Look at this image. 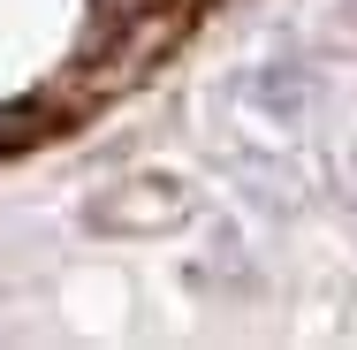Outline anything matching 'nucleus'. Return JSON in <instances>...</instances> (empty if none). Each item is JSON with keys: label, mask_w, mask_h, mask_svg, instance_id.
<instances>
[{"label": "nucleus", "mask_w": 357, "mask_h": 350, "mask_svg": "<svg viewBox=\"0 0 357 350\" xmlns=\"http://www.w3.org/2000/svg\"><path fill=\"white\" fill-rule=\"evenodd\" d=\"M190 213H198V198H190L183 175H130V183L99 191L84 206V221L99 236H160V228H183Z\"/></svg>", "instance_id": "1"}, {"label": "nucleus", "mask_w": 357, "mask_h": 350, "mask_svg": "<svg viewBox=\"0 0 357 350\" xmlns=\"http://www.w3.org/2000/svg\"><path fill=\"white\" fill-rule=\"evenodd\" d=\"M236 99L266 130H304V115H312V69L304 61H251L236 76Z\"/></svg>", "instance_id": "2"}, {"label": "nucleus", "mask_w": 357, "mask_h": 350, "mask_svg": "<svg viewBox=\"0 0 357 350\" xmlns=\"http://www.w3.org/2000/svg\"><path fill=\"white\" fill-rule=\"evenodd\" d=\"M327 38H335L342 54H357V0H335V8H327Z\"/></svg>", "instance_id": "3"}]
</instances>
